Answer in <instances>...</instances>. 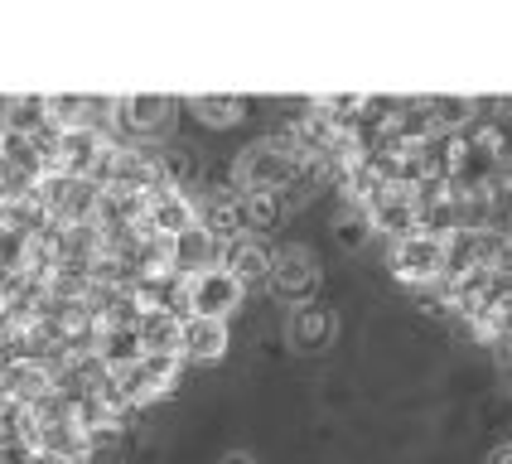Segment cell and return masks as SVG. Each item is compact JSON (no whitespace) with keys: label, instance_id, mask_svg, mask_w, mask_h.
Segmentation results:
<instances>
[{"label":"cell","instance_id":"cell-24","mask_svg":"<svg viewBox=\"0 0 512 464\" xmlns=\"http://www.w3.org/2000/svg\"><path fill=\"white\" fill-rule=\"evenodd\" d=\"M0 464H34V445H0Z\"/></svg>","mask_w":512,"mask_h":464},{"label":"cell","instance_id":"cell-8","mask_svg":"<svg viewBox=\"0 0 512 464\" xmlns=\"http://www.w3.org/2000/svg\"><path fill=\"white\" fill-rule=\"evenodd\" d=\"M179 377H184V363L179 358H155V353H145L141 363H131L126 373H112L116 392H121V402L131 406H150L160 402V397H170L174 387H179Z\"/></svg>","mask_w":512,"mask_h":464},{"label":"cell","instance_id":"cell-26","mask_svg":"<svg viewBox=\"0 0 512 464\" xmlns=\"http://www.w3.org/2000/svg\"><path fill=\"white\" fill-rule=\"evenodd\" d=\"M488 464H512V440H508V445H498V450L488 455Z\"/></svg>","mask_w":512,"mask_h":464},{"label":"cell","instance_id":"cell-9","mask_svg":"<svg viewBox=\"0 0 512 464\" xmlns=\"http://www.w3.org/2000/svg\"><path fill=\"white\" fill-rule=\"evenodd\" d=\"M247 290L232 281L223 266H208V271H194L184 276V315H203V319H232L242 310Z\"/></svg>","mask_w":512,"mask_h":464},{"label":"cell","instance_id":"cell-6","mask_svg":"<svg viewBox=\"0 0 512 464\" xmlns=\"http://www.w3.org/2000/svg\"><path fill=\"white\" fill-rule=\"evenodd\" d=\"M112 145L107 131H92V126H73V131H54L44 141V170L49 174H73V179H87L92 165L102 160V150Z\"/></svg>","mask_w":512,"mask_h":464},{"label":"cell","instance_id":"cell-23","mask_svg":"<svg viewBox=\"0 0 512 464\" xmlns=\"http://www.w3.org/2000/svg\"><path fill=\"white\" fill-rule=\"evenodd\" d=\"M29 435H34V411L20 402H0V445H29Z\"/></svg>","mask_w":512,"mask_h":464},{"label":"cell","instance_id":"cell-21","mask_svg":"<svg viewBox=\"0 0 512 464\" xmlns=\"http://www.w3.org/2000/svg\"><path fill=\"white\" fill-rule=\"evenodd\" d=\"M242 223H247V237L276 232L285 223V199L281 194H242Z\"/></svg>","mask_w":512,"mask_h":464},{"label":"cell","instance_id":"cell-20","mask_svg":"<svg viewBox=\"0 0 512 464\" xmlns=\"http://www.w3.org/2000/svg\"><path fill=\"white\" fill-rule=\"evenodd\" d=\"M189 112L199 116L203 126H213V131H228V126H237V121L247 116V97H232V92H199V97H189Z\"/></svg>","mask_w":512,"mask_h":464},{"label":"cell","instance_id":"cell-22","mask_svg":"<svg viewBox=\"0 0 512 464\" xmlns=\"http://www.w3.org/2000/svg\"><path fill=\"white\" fill-rule=\"evenodd\" d=\"M329 228H334V242H339L343 252H363V247L372 242V223H368V213H363L358 203H339Z\"/></svg>","mask_w":512,"mask_h":464},{"label":"cell","instance_id":"cell-12","mask_svg":"<svg viewBox=\"0 0 512 464\" xmlns=\"http://www.w3.org/2000/svg\"><path fill=\"white\" fill-rule=\"evenodd\" d=\"M141 228L150 237H179V232L199 228V208H194V194H184V189H160V194H150L145 199V218Z\"/></svg>","mask_w":512,"mask_h":464},{"label":"cell","instance_id":"cell-10","mask_svg":"<svg viewBox=\"0 0 512 464\" xmlns=\"http://www.w3.org/2000/svg\"><path fill=\"white\" fill-rule=\"evenodd\" d=\"M5 397L29 406V411L49 406L58 397V368L49 358H10L5 363Z\"/></svg>","mask_w":512,"mask_h":464},{"label":"cell","instance_id":"cell-28","mask_svg":"<svg viewBox=\"0 0 512 464\" xmlns=\"http://www.w3.org/2000/svg\"><path fill=\"white\" fill-rule=\"evenodd\" d=\"M0 402H5V363H0Z\"/></svg>","mask_w":512,"mask_h":464},{"label":"cell","instance_id":"cell-16","mask_svg":"<svg viewBox=\"0 0 512 464\" xmlns=\"http://www.w3.org/2000/svg\"><path fill=\"white\" fill-rule=\"evenodd\" d=\"M92 358L107 368V373H126L131 363H141V329L136 324H97V339H92Z\"/></svg>","mask_w":512,"mask_h":464},{"label":"cell","instance_id":"cell-4","mask_svg":"<svg viewBox=\"0 0 512 464\" xmlns=\"http://www.w3.org/2000/svg\"><path fill=\"white\" fill-rule=\"evenodd\" d=\"M174 112H179V102L165 97V92H131V97H116L112 121L131 141L150 145V141H160V136H170Z\"/></svg>","mask_w":512,"mask_h":464},{"label":"cell","instance_id":"cell-17","mask_svg":"<svg viewBox=\"0 0 512 464\" xmlns=\"http://www.w3.org/2000/svg\"><path fill=\"white\" fill-rule=\"evenodd\" d=\"M0 131L10 141H29L44 145L54 131H49V116H44V97H5L0 102Z\"/></svg>","mask_w":512,"mask_h":464},{"label":"cell","instance_id":"cell-25","mask_svg":"<svg viewBox=\"0 0 512 464\" xmlns=\"http://www.w3.org/2000/svg\"><path fill=\"white\" fill-rule=\"evenodd\" d=\"M218 464H256V455H252V450H228Z\"/></svg>","mask_w":512,"mask_h":464},{"label":"cell","instance_id":"cell-3","mask_svg":"<svg viewBox=\"0 0 512 464\" xmlns=\"http://www.w3.org/2000/svg\"><path fill=\"white\" fill-rule=\"evenodd\" d=\"M97 184L92 179H73V174H39L34 179V199L44 203V213L54 218L58 228H73V223H92L97 213Z\"/></svg>","mask_w":512,"mask_h":464},{"label":"cell","instance_id":"cell-13","mask_svg":"<svg viewBox=\"0 0 512 464\" xmlns=\"http://www.w3.org/2000/svg\"><path fill=\"white\" fill-rule=\"evenodd\" d=\"M334 339H339V315L329 305H319V300L285 315V344L295 353H324Z\"/></svg>","mask_w":512,"mask_h":464},{"label":"cell","instance_id":"cell-11","mask_svg":"<svg viewBox=\"0 0 512 464\" xmlns=\"http://www.w3.org/2000/svg\"><path fill=\"white\" fill-rule=\"evenodd\" d=\"M194 208H199V228L208 237H218L223 247L247 237V223H242V194L232 184H213V189H199L194 194Z\"/></svg>","mask_w":512,"mask_h":464},{"label":"cell","instance_id":"cell-5","mask_svg":"<svg viewBox=\"0 0 512 464\" xmlns=\"http://www.w3.org/2000/svg\"><path fill=\"white\" fill-rule=\"evenodd\" d=\"M392 276L411 290H430L445 281V242L430 232H411L392 242Z\"/></svg>","mask_w":512,"mask_h":464},{"label":"cell","instance_id":"cell-1","mask_svg":"<svg viewBox=\"0 0 512 464\" xmlns=\"http://www.w3.org/2000/svg\"><path fill=\"white\" fill-rule=\"evenodd\" d=\"M305 174V155L290 136H261L232 160V189L237 194H290Z\"/></svg>","mask_w":512,"mask_h":464},{"label":"cell","instance_id":"cell-29","mask_svg":"<svg viewBox=\"0 0 512 464\" xmlns=\"http://www.w3.org/2000/svg\"><path fill=\"white\" fill-rule=\"evenodd\" d=\"M0 150H5V131H0Z\"/></svg>","mask_w":512,"mask_h":464},{"label":"cell","instance_id":"cell-27","mask_svg":"<svg viewBox=\"0 0 512 464\" xmlns=\"http://www.w3.org/2000/svg\"><path fill=\"white\" fill-rule=\"evenodd\" d=\"M34 464H92V460H58V455H39L34 450Z\"/></svg>","mask_w":512,"mask_h":464},{"label":"cell","instance_id":"cell-14","mask_svg":"<svg viewBox=\"0 0 512 464\" xmlns=\"http://www.w3.org/2000/svg\"><path fill=\"white\" fill-rule=\"evenodd\" d=\"M228 348H232L228 319L184 315V329H179V358L184 363H218V358H228Z\"/></svg>","mask_w":512,"mask_h":464},{"label":"cell","instance_id":"cell-15","mask_svg":"<svg viewBox=\"0 0 512 464\" xmlns=\"http://www.w3.org/2000/svg\"><path fill=\"white\" fill-rule=\"evenodd\" d=\"M218 266H223L242 290H266V281H271V247H266L261 237H237V242L223 247Z\"/></svg>","mask_w":512,"mask_h":464},{"label":"cell","instance_id":"cell-18","mask_svg":"<svg viewBox=\"0 0 512 464\" xmlns=\"http://www.w3.org/2000/svg\"><path fill=\"white\" fill-rule=\"evenodd\" d=\"M223 257V242L218 237H208L203 228H189L170 237V266L174 276H194V271H208V266H218Z\"/></svg>","mask_w":512,"mask_h":464},{"label":"cell","instance_id":"cell-19","mask_svg":"<svg viewBox=\"0 0 512 464\" xmlns=\"http://www.w3.org/2000/svg\"><path fill=\"white\" fill-rule=\"evenodd\" d=\"M141 348L155 353V358H179V329H184V315H170V310H150L141 315ZM184 363V358H179Z\"/></svg>","mask_w":512,"mask_h":464},{"label":"cell","instance_id":"cell-2","mask_svg":"<svg viewBox=\"0 0 512 464\" xmlns=\"http://www.w3.org/2000/svg\"><path fill=\"white\" fill-rule=\"evenodd\" d=\"M324 286V266H319V252L305 247V242H285L271 252V281L266 290L290 305V310H300V305H314V295Z\"/></svg>","mask_w":512,"mask_h":464},{"label":"cell","instance_id":"cell-7","mask_svg":"<svg viewBox=\"0 0 512 464\" xmlns=\"http://www.w3.org/2000/svg\"><path fill=\"white\" fill-rule=\"evenodd\" d=\"M363 213H368L372 232H387L392 242H401V237L421 232V184H382L363 203Z\"/></svg>","mask_w":512,"mask_h":464}]
</instances>
